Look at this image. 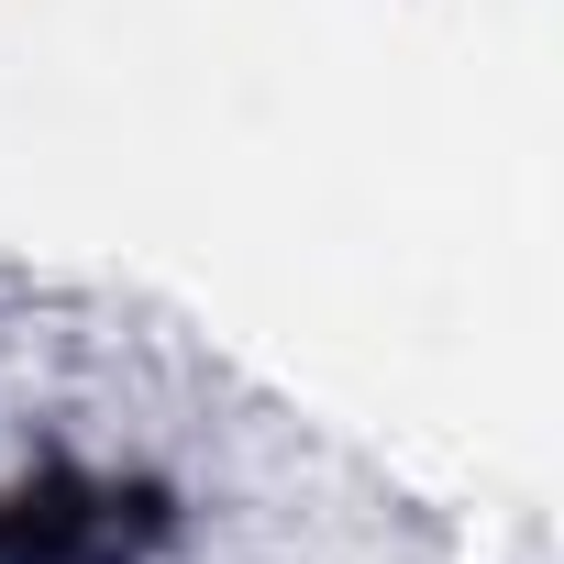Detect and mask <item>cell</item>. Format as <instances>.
Instances as JSON below:
<instances>
[{"label": "cell", "instance_id": "obj_1", "mask_svg": "<svg viewBox=\"0 0 564 564\" xmlns=\"http://www.w3.org/2000/svg\"><path fill=\"white\" fill-rule=\"evenodd\" d=\"M166 542L155 487H100V476H34L0 498V564H144Z\"/></svg>", "mask_w": 564, "mask_h": 564}]
</instances>
